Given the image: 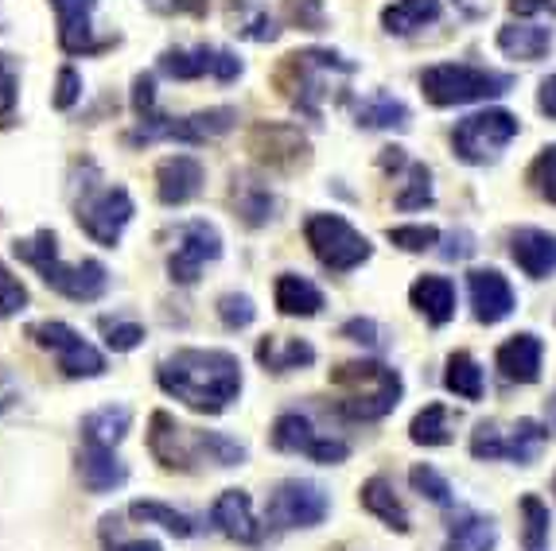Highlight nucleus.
I'll return each mask as SVG.
<instances>
[{
	"label": "nucleus",
	"mask_w": 556,
	"mask_h": 551,
	"mask_svg": "<svg viewBox=\"0 0 556 551\" xmlns=\"http://www.w3.org/2000/svg\"><path fill=\"white\" fill-rule=\"evenodd\" d=\"M156 381L191 412L218 415L241 393V361L230 349H176L160 361Z\"/></svg>",
	"instance_id": "1"
},
{
	"label": "nucleus",
	"mask_w": 556,
	"mask_h": 551,
	"mask_svg": "<svg viewBox=\"0 0 556 551\" xmlns=\"http://www.w3.org/2000/svg\"><path fill=\"white\" fill-rule=\"evenodd\" d=\"M149 450L152 459L167 470H199L203 462H214V466H241L245 462V447L238 439L218 432L184 427V423H176L167 412L152 415Z\"/></svg>",
	"instance_id": "2"
},
{
	"label": "nucleus",
	"mask_w": 556,
	"mask_h": 551,
	"mask_svg": "<svg viewBox=\"0 0 556 551\" xmlns=\"http://www.w3.org/2000/svg\"><path fill=\"white\" fill-rule=\"evenodd\" d=\"M12 253H16L24 265L36 268L51 292L66 295V299H75V304H93V299H102L105 287H110V268H105L102 260L66 265V260L59 257V238L51 230L20 238L16 245H12Z\"/></svg>",
	"instance_id": "3"
},
{
	"label": "nucleus",
	"mask_w": 556,
	"mask_h": 551,
	"mask_svg": "<svg viewBox=\"0 0 556 551\" xmlns=\"http://www.w3.org/2000/svg\"><path fill=\"white\" fill-rule=\"evenodd\" d=\"M331 388L339 393V412L346 420L370 423L386 420L393 408L401 405V373L381 361H343V366L331 369Z\"/></svg>",
	"instance_id": "4"
},
{
	"label": "nucleus",
	"mask_w": 556,
	"mask_h": 551,
	"mask_svg": "<svg viewBox=\"0 0 556 551\" xmlns=\"http://www.w3.org/2000/svg\"><path fill=\"white\" fill-rule=\"evenodd\" d=\"M354 71L358 66L339 55V51L312 47V51H296V55L285 59V66L277 74V86L307 120H319L324 117V98L334 90V78H351Z\"/></svg>",
	"instance_id": "5"
},
{
	"label": "nucleus",
	"mask_w": 556,
	"mask_h": 551,
	"mask_svg": "<svg viewBox=\"0 0 556 551\" xmlns=\"http://www.w3.org/2000/svg\"><path fill=\"white\" fill-rule=\"evenodd\" d=\"M420 90H425V98L432 105L447 110V105L502 98V93L514 90V78L510 74H494V71H482V66H467V63H440L420 74Z\"/></svg>",
	"instance_id": "6"
},
{
	"label": "nucleus",
	"mask_w": 556,
	"mask_h": 551,
	"mask_svg": "<svg viewBox=\"0 0 556 551\" xmlns=\"http://www.w3.org/2000/svg\"><path fill=\"white\" fill-rule=\"evenodd\" d=\"M75 218L86 238L113 248L121 241V233H125V226L132 221V198L125 187L93 179V183H83V194H78L75 203Z\"/></svg>",
	"instance_id": "7"
},
{
	"label": "nucleus",
	"mask_w": 556,
	"mask_h": 551,
	"mask_svg": "<svg viewBox=\"0 0 556 551\" xmlns=\"http://www.w3.org/2000/svg\"><path fill=\"white\" fill-rule=\"evenodd\" d=\"M304 241L312 245L319 265L331 272H351V268L370 260V241L339 214H312L304 221Z\"/></svg>",
	"instance_id": "8"
},
{
	"label": "nucleus",
	"mask_w": 556,
	"mask_h": 551,
	"mask_svg": "<svg viewBox=\"0 0 556 551\" xmlns=\"http://www.w3.org/2000/svg\"><path fill=\"white\" fill-rule=\"evenodd\" d=\"M238 125V113L233 110H203L191 113V117H160L149 113L140 117V125L129 132V144H156V140H179V144H206V140H218Z\"/></svg>",
	"instance_id": "9"
},
{
	"label": "nucleus",
	"mask_w": 556,
	"mask_h": 551,
	"mask_svg": "<svg viewBox=\"0 0 556 551\" xmlns=\"http://www.w3.org/2000/svg\"><path fill=\"white\" fill-rule=\"evenodd\" d=\"M518 137V117L506 110H486V113H471L467 120H459L452 132V148L455 156L464 159V164H494L498 152L510 140Z\"/></svg>",
	"instance_id": "10"
},
{
	"label": "nucleus",
	"mask_w": 556,
	"mask_h": 551,
	"mask_svg": "<svg viewBox=\"0 0 556 551\" xmlns=\"http://www.w3.org/2000/svg\"><path fill=\"white\" fill-rule=\"evenodd\" d=\"M545 443H548V427H541L538 420H518L514 427L479 423L471 432V454L482 462L514 459V462H521V466H529V462L541 454Z\"/></svg>",
	"instance_id": "11"
},
{
	"label": "nucleus",
	"mask_w": 556,
	"mask_h": 551,
	"mask_svg": "<svg viewBox=\"0 0 556 551\" xmlns=\"http://www.w3.org/2000/svg\"><path fill=\"white\" fill-rule=\"evenodd\" d=\"M331 513V497L307 478H288L273 489L269 505H265V521L280 533L288 528H316V524L327 521Z\"/></svg>",
	"instance_id": "12"
},
{
	"label": "nucleus",
	"mask_w": 556,
	"mask_h": 551,
	"mask_svg": "<svg viewBox=\"0 0 556 551\" xmlns=\"http://www.w3.org/2000/svg\"><path fill=\"white\" fill-rule=\"evenodd\" d=\"M28 338L36 342V346H43V349H51V354H55L59 369H63L66 377L83 381V377H102V373H105L102 354H98V349H93L90 342L75 331V326H66V322H59V319L31 322Z\"/></svg>",
	"instance_id": "13"
},
{
	"label": "nucleus",
	"mask_w": 556,
	"mask_h": 551,
	"mask_svg": "<svg viewBox=\"0 0 556 551\" xmlns=\"http://www.w3.org/2000/svg\"><path fill=\"white\" fill-rule=\"evenodd\" d=\"M273 447L288 450V454H307L319 466H334L351 454L343 439H331V435H319L316 423L300 412H285L277 423H273Z\"/></svg>",
	"instance_id": "14"
},
{
	"label": "nucleus",
	"mask_w": 556,
	"mask_h": 551,
	"mask_svg": "<svg viewBox=\"0 0 556 551\" xmlns=\"http://www.w3.org/2000/svg\"><path fill=\"white\" fill-rule=\"evenodd\" d=\"M176 253L167 257V272L176 284H195L211 260L223 257V233L214 230L211 221H184L176 230Z\"/></svg>",
	"instance_id": "15"
},
{
	"label": "nucleus",
	"mask_w": 556,
	"mask_h": 551,
	"mask_svg": "<svg viewBox=\"0 0 556 551\" xmlns=\"http://www.w3.org/2000/svg\"><path fill=\"white\" fill-rule=\"evenodd\" d=\"M160 71L167 78H179V82H191V78H214V82H233L241 74V59L233 51H223V47L199 43L191 51L184 47H172L160 55Z\"/></svg>",
	"instance_id": "16"
},
{
	"label": "nucleus",
	"mask_w": 556,
	"mask_h": 551,
	"mask_svg": "<svg viewBox=\"0 0 556 551\" xmlns=\"http://www.w3.org/2000/svg\"><path fill=\"white\" fill-rule=\"evenodd\" d=\"M467 292H471V307H475V319L494 326V322L510 319L518 299H514V287L510 280L498 272V268H475L467 276Z\"/></svg>",
	"instance_id": "17"
},
{
	"label": "nucleus",
	"mask_w": 556,
	"mask_h": 551,
	"mask_svg": "<svg viewBox=\"0 0 556 551\" xmlns=\"http://www.w3.org/2000/svg\"><path fill=\"white\" fill-rule=\"evenodd\" d=\"M211 524L233 543H261L265 540V528H261L257 516H253L250 494H241V489H226V494L214 501Z\"/></svg>",
	"instance_id": "18"
},
{
	"label": "nucleus",
	"mask_w": 556,
	"mask_h": 551,
	"mask_svg": "<svg viewBox=\"0 0 556 551\" xmlns=\"http://www.w3.org/2000/svg\"><path fill=\"white\" fill-rule=\"evenodd\" d=\"M59 16V43L71 55H90L102 51L105 39H93V9L98 0H51Z\"/></svg>",
	"instance_id": "19"
},
{
	"label": "nucleus",
	"mask_w": 556,
	"mask_h": 551,
	"mask_svg": "<svg viewBox=\"0 0 556 551\" xmlns=\"http://www.w3.org/2000/svg\"><path fill=\"white\" fill-rule=\"evenodd\" d=\"M203 164L195 156H167L156 167V194L164 206H184L203 191Z\"/></svg>",
	"instance_id": "20"
},
{
	"label": "nucleus",
	"mask_w": 556,
	"mask_h": 551,
	"mask_svg": "<svg viewBox=\"0 0 556 551\" xmlns=\"http://www.w3.org/2000/svg\"><path fill=\"white\" fill-rule=\"evenodd\" d=\"M541 358H545V346H541L538 334H514L510 342H502L498 354H494V366L510 385H533L541 377Z\"/></svg>",
	"instance_id": "21"
},
{
	"label": "nucleus",
	"mask_w": 556,
	"mask_h": 551,
	"mask_svg": "<svg viewBox=\"0 0 556 551\" xmlns=\"http://www.w3.org/2000/svg\"><path fill=\"white\" fill-rule=\"evenodd\" d=\"M510 257L529 280H545L556 272V233L548 230H514L510 233Z\"/></svg>",
	"instance_id": "22"
},
{
	"label": "nucleus",
	"mask_w": 556,
	"mask_h": 551,
	"mask_svg": "<svg viewBox=\"0 0 556 551\" xmlns=\"http://www.w3.org/2000/svg\"><path fill=\"white\" fill-rule=\"evenodd\" d=\"M78 474H83L90 494H113L129 482V466L117 459L113 447H90L83 443V459H78Z\"/></svg>",
	"instance_id": "23"
},
{
	"label": "nucleus",
	"mask_w": 556,
	"mask_h": 551,
	"mask_svg": "<svg viewBox=\"0 0 556 551\" xmlns=\"http://www.w3.org/2000/svg\"><path fill=\"white\" fill-rule=\"evenodd\" d=\"M494 543H498V528L491 516L475 513V509H455L447 521L444 551H494Z\"/></svg>",
	"instance_id": "24"
},
{
	"label": "nucleus",
	"mask_w": 556,
	"mask_h": 551,
	"mask_svg": "<svg viewBox=\"0 0 556 551\" xmlns=\"http://www.w3.org/2000/svg\"><path fill=\"white\" fill-rule=\"evenodd\" d=\"M408 304L417 307L432 326H444L455 319V284L447 276H420L408 287Z\"/></svg>",
	"instance_id": "25"
},
{
	"label": "nucleus",
	"mask_w": 556,
	"mask_h": 551,
	"mask_svg": "<svg viewBox=\"0 0 556 551\" xmlns=\"http://www.w3.org/2000/svg\"><path fill=\"white\" fill-rule=\"evenodd\" d=\"M273 299H277V311L288 319H312V315L324 311V292H319L312 280L296 272L277 276V287H273Z\"/></svg>",
	"instance_id": "26"
},
{
	"label": "nucleus",
	"mask_w": 556,
	"mask_h": 551,
	"mask_svg": "<svg viewBox=\"0 0 556 551\" xmlns=\"http://www.w3.org/2000/svg\"><path fill=\"white\" fill-rule=\"evenodd\" d=\"M257 361L269 373H292V369H307L316 361V346L304 338H285V334H269L257 342Z\"/></svg>",
	"instance_id": "27"
},
{
	"label": "nucleus",
	"mask_w": 556,
	"mask_h": 551,
	"mask_svg": "<svg viewBox=\"0 0 556 551\" xmlns=\"http://www.w3.org/2000/svg\"><path fill=\"white\" fill-rule=\"evenodd\" d=\"M250 148H257V159L273 167H285L292 159H300L307 152L304 137L296 129H288V125H257L250 137Z\"/></svg>",
	"instance_id": "28"
},
{
	"label": "nucleus",
	"mask_w": 556,
	"mask_h": 551,
	"mask_svg": "<svg viewBox=\"0 0 556 551\" xmlns=\"http://www.w3.org/2000/svg\"><path fill=\"white\" fill-rule=\"evenodd\" d=\"M358 501H362V509H366L370 516H378L386 528H393V533H401V536L408 533V513H405V505H401V497L393 494L390 478H381V474L370 478L366 486H362Z\"/></svg>",
	"instance_id": "29"
},
{
	"label": "nucleus",
	"mask_w": 556,
	"mask_h": 551,
	"mask_svg": "<svg viewBox=\"0 0 556 551\" xmlns=\"http://www.w3.org/2000/svg\"><path fill=\"white\" fill-rule=\"evenodd\" d=\"M354 117H358L362 129H397L405 132L413 125V113L405 102H397L393 93H370L354 105Z\"/></svg>",
	"instance_id": "30"
},
{
	"label": "nucleus",
	"mask_w": 556,
	"mask_h": 551,
	"mask_svg": "<svg viewBox=\"0 0 556 551\" xmlns=\"http://www.w3.org/2000/svg\"><path fill=\"white\" fill-rule=\"evenodd\" d=\"M129 423H132L129 408L105 405V408H98V412H90L83 420V443H90V447H113V450H117V443L129 435Z\"/></svg>",
	"instance_id": "31"
},
{
	"label": "nucleus",
	"mask_w": 556,
	"mask_h": 551,
	"mask_svg": "<svg viewBox=\"0 0 556 551\" xmlns=\"http://www.w3.org/2000/svg\"><path fill=\"white\" fill-rule=\"evenodd\" d=\"M498 47L510 59L538 63V59L548 55V47H553V31L538 28V24H506V28L498 31Z\"/></svg>",
	"instance_id": "32"
},
{
	"label": "nucleus",
	"mask_w": 556,
	"mask_h": 551,
	"mask_svg": "<svg viewBox=\"0 0 556 551\" xmlns=\"http://www.w3.org/2000/svg\"><path fill=\"white\" fill-rule=\"evenodd\" d=\"M230 24L241 39H253V43H273L280 36L277 20L261 0H230Z\"/></svg>",
	"instance_id": "33"
},
{
	"label": "nucleus",
	"mask_w": 556,
	"mask_h": 551,
	"mask_svg": "<svg viewBox=\"0 0 556 551\" xmlns=\"http://www.w3.org/2000/svg\"><path fill=\"white\" fill-rule=\"evenodd\" d=\"M432 20H440V0H393L390 9L381 12V24L390 36H413Z\"/></svg>",
	"instance_id": "34"
},
{
	"label": "nucleus",
	"mask_w": 556,
	"mask_h": 551,
	"mask_svg": "<svg viewBox=\"0 0 556 551\" xmlns=\"http://www.w3.org/2000/svg\"><path fill=\"white\" fill-rule=\"evenodd\" d=\"M455 435V415L447 405H428L413 415V427H408V439L417 447H447Z\"/></svg>",
	"instance_id": "35"
},
{
	"label": "nucleus",
	"mask_w": 556,
	"mask_h": 551,
	"mask_svg": "<svg viewBox=\"0 0 556 551\" xmlns=\"http://www.w3.org/2000/svg\"><path fill=\"white\" fill-rule=\"evenodd\" d=\"M233 206H238L241 221L257 230V226H265V221L273 218L277 198H273L269 187L257 183V179H241V183H233Z\"/></svg>",
	"instance_id": "36"
},
{
	"label": "nucleus",
	"mask_w": 556,
	"mask_h": 551,
	"mask_svg": "<svg viewBox=\"0 0 556 551\" xmlns=\"http://www.w3.org/2000/svg\"><path fill=\"white\" fill-rule=\"evenodd\" d=\"M129 516L140 524H160V528H167V533L179 536V540H187V536L199 533V524L191 521V516L179 513V509H172V505H164V501H132Z\"/></svg>",
	"instance_id": "37"
},
{
	"label": "nucleus",
	"mask_w": 556,
	"mask_h": 551,
	"mask_svg": "<svg viewBox=\"0 0 556 551\" xmlns=\"http://www.w3.org/2000/svg\"><path fill=\"white\" fill-rule=\"evenodd\" d=\"M444 385H447V393L464 396V400H482V369L467 349H459V354L447 358Z\"/></svg>",
	"instance_id": "38"
},
{
	"label": "nucleus",
	"mask_w": 556,
	"mask_h": 551,
	"mask_svg": "<svg viewBox=\"0 0 556 551\" xmlns=\"http://www.w3.org/2000/svg\"><path fill=\"white\" fill-rule=\"evenodd\" d=\"M521 521H526V528H521V548L545 551L548 548V509H545V501L533 497V494L521 497Z\"/></svg>",
	"instance_id": "39"
},
{
	"label": "nucleus",
	"mask_w": 556,
	"mask_h": 551,
	"mask_svg": "<svg viewBox=\"0 0 556 551\" xmlns=\"http://www.w3.org/2000/svg\"><path fill=\"white\" fill-rule=\"evenodd\" d=\"M432 203V171L425 164H408L405 167V187L397 191L393 206L397 210H420V206Z\"/></svg>",
	"instance_id": "40"
},
{
	"label": "nucleus",
	"mask_w": 556,
	"mask_h": 551,
	"mask_svg": "<svg viewBox=\"0 0 556 551\" xmlns=\"http://www.w3.org/2000/svg\"><path fill=\"white\" fill-rule=\"evenodd\" d=\"M408 482H413V489H417L420 497H428L432 505H440V509H452V486H447V478L440 474V470H432L425 462V466H413L408 470Z\"/></svg>",
	"instance_id": "41"
},
{
	"label": "nucleus",
	"mask_w": 556,
	"mask_h": 551,
	"mask_svg": "<svg viewBox=\"0 0 556 551\" xmlns=\"http://www.w3.org/2000/svg\"><path fill=\"white\" fill-rule=\"evenodd\" d=\"M529 187L556 206V144H548L533 164H529Z\"/></svg>",
	"instance_id": "42"
},
{
	"label": "nucleus",
	"mask_w": 556,
	"mask_h": 551,
	"mask_svg": "<svg viewBox=\"0 0 556 551\" xmlns=\"http://www.w3.org/2000/svg\"><path fill=\"white\" fill-rule=\"evenodd\" d=\"M98 326H102L110 349H117V354H129V349H137L140 342H144V326L132 319H110V315H105Z\"/></svg>",
	"instance_id": "43"
},
{
	"label": "nucleus",
	"mask_w": 556,
	"mask_h": 551,
	"mask_svg": "<svg viewBox=\"0 0 556 551\" xmlns=\"http://www.w3.org/2000/svg\"><path fill=\"white\" fill-rule=\"evenodd\" d=\"M218 319H223V326H230V331H245V326L257 319V307H253L250 295L230 292L218 299Z\"/></svg>",
	"instance_id": "44"
},
{
	"label": "nucleus",
	"mask_w": 556,
	"mask_h": 551,
	"mask_svg": "<svg viewBox=\"0 0 556 551\" xmlns=\"http://www.w3.org/2000/svg\"><path fill=\"white\" fill-rule=\"evenodd\" d=\"M285 16H288V24H296V28H304V31L327 28L324 0H285Z\"/></svg>",
	"instance_id": "45"
},
{
	"label": "nucleus",
	"mask_w": 556,
	"mask_h": 551,
	"mask_svg": "<svg viewBox=\"0 0 556 551\" xmlns=\"http://www.w3.org/2000/svg\"><path fill=\"white\" fill-rule=\"evenodd\" d=\"M386 238L397 248H405V253H425V248H432L440 241V230H432V226H397Z\"/></svg>",
	"instance_id": "46"
},
{
	"label": "nucleus",
	"mask_w": 556,
	"mask_h": 551,
	"mask_svg": "<svg viewBox=\"0 0 556 551\" xmlns=\"http://www.w3.org/2000/svg\"><path fill=\"white\" fill-rule=\"evenodd\" d=\"M28 307V287L20 284V276H12L9 268L0 265V319L20 315Z\"/></svg>",
	"instance_id": "47"
},
{
	"label": "nucleus",
	"mask_w": 556,
	"mask_h": 551,
	"mask_svg": "<svg viewBox=\"0 0 556 551\" xmlns=\"http://www.w3.org/2000/svg\"><path fill=\"white\" fill-rule=\"evenodd\" d=\"M16 93H20L16 66H12V59L0 51V117H9V113L16 110Z\"/></svg>",
	"instance_id": "48"
},
{
	"label": "nucleus",
	"mask_w": 556,
	"mask_h": 551,
	"mask_svg": "<svg viewBox=\"0 0 556 551\" xmlns=\"http://www.w3.org/2000/svg\"><path fill=\"white\" fill-rule=\"evenodd\" d=\"M83 98V78H78V71H59V93H55V105L59 110H71V105Z\"/></svg>",
	"instance_id": "49"
},
{
	"label": "nucleus",
	"mask_w": 556,
	"mask_h": 551,
	"mask_svg": "<svg viewBox=\"0 0 556 551\" xmlns=\"http://www.w3.org/2000/svg\"><path fill=\"white\" fill-rule=\"evenodd\" d=\"M343 334L346 342H358V346H378V322L374 319H351V322H343Z\"/></svg>",
	"instance_id": "50"
},
{
	"label": "nucleus",
	"mask_w": 556,
	"mask_h": 551,
	"mask_svg": "<svg viewBox=\"0 0 556 551\" xmlns=\"http://www.w3.org/2000/svg\"><path fill=\"white\" fill-rule=\"evenodd\" d=\"M132 105H137L140 117L156 113V82H152V74H140L137 82H132Z\"/></svg>",
	"instance_id": "51"
},
{
	"label": "nucleus",
	"mask_w": 556,
	"mask_h": 551,
	"mask_svg": "<svg viewBox=\"0 0 556 551\" xmlns=\"http://www.w3.org/2000/svg\"><path fill=\"white\" fill-rule=\"evenodd\" d=\"M440 253H444V260H467L475 253V238L467 230L452 233V238H447V248H440Z\"/></svg>",
	"instance_id": "52"
},
{
	"label": "nucleus",
	"mask_w": 556,
	"mask_h": 551,
	"mask_svg": "<svg viewBox=\"0 0 556 551\" xmlns=\"http://www.w3.org/2000/svg\"><path fill=\"white\" fill-rule=\"evenodd\" d=\"M102 540H105V551H164L156 540H117L102 524Z\"/></svg>",
	"instance_id": "53"
},
{
	"label": "nucleus",
	"mask_w": 556,
	"mask_h": 551,
	"mask_svg": "<svg viewBox=\"0 0 556 551\" xmlns=\"http://www.w3.org/2000/svg\"><path fill=\"white\" fill-rule=\"evenodd\" d=\"M514 16H538V12H548L556 16V0H510Z\"/></svg>",
	"instance_id": "54"
},
{
	"label": "nucleus",
	"mask_w": 556,
	"mask_h": 551,
	"mask_svg": "<svg viewBox=\"0 0 556 551\" xmlns=\"http://www.w3.org/2000/svg\"><path fill=\"white\" fill-rule=\"evenodd\" d=\"M538 105L548 120H556V74H548L545 82H541V93H538Z\"/></svg>",
	"instance_id": "55"
}]
</instances>
